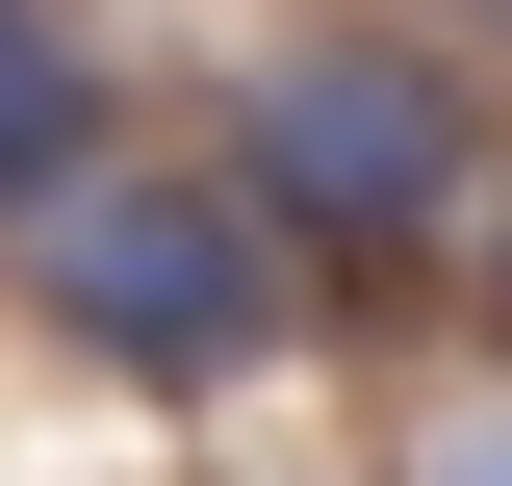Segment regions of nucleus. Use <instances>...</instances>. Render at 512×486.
<instances>
[{
    "mask_svg": "<svg viewBox=\"0 0 512 486\" xmlns=\"http://www.w3.org/2000/svg\"><path fill=\"white\" fill-rule=\"evenodd\" d=\"M461 180H487V103H461L436 52H384V26L282 52L256 77V154H231V205L282 256H410V231H461Z\"/></svg>",
    "mask_w": 512,
    "mask_h": 486,
    "instance_id": "obj_1",
    "label": "nucleus"
},
{
    "mask_svg": "<svg viewBox=\"0 0 512 486\" xmlns=\"http://www.w3.org/2000/svg\"><path fill=\"white\" fill-rule=\"evenodd\" d=\"M26 282H52V333H77V359H128V384H231V359H282V231H256L231 180H154V154H103V180L26 231Z\"/></svg>",
    "mask_w": 512,
    "mask_h": 486,
    "instance_id": "obj_2",
    "label": "nucleus"
},
{
    "mask_svg": "<svg viewBox=\"0 0 512 486\" xmlns=\"http://www.w3.org/2000/svg\"><path fill=\"white\" fill-rule=\"evenodd\" d=\"M77 128H103V77H77V26H52V0H0V205H26V231H52V205L103 180Z\"/></svg>",
    "mask_w": 512,
    "mask_h": 486,
    "instance_id": "obj_3",
    "label": "nucleus"
},
{
    "mask_svg": "<svg viewBox=\"0 0 512 486\" xmlns=\"http://www.w3.org/2000/svg\"><path fill=\"white\" fill-rule=\"evenodd\" d=\"M436 486H512V410H461V435H436Z\"/></svg>",
    "mask_w": 512,
    "mask_h": 486,
    "instance_id": "obj_4",
    "label": "nucleus"
},
{
    "mask_svg": "<svg viewBox=\"0 0 512 486\" xmlns=\"http://www.w3.org/2000/svg\"><path fill=\"white\" fill-rule=\"evenodd\" d=\"M487 307H512V231H487Z\"/></svg>",
    "mask_w": 512,
    "mask_h": 486,
    "instance_id": "obj_5",
    "label": "nucleus"
},
{
    "mask_svg": "<svg viewBox=\"0 0 512 486\" xmlns=\"http://www.w3.org/2000/svg\"><path fill=\"white\" fill-rule=\"evenodd\" d=\"M487 26H512V0H487Z\"/></svg>",
    "mask_w": 512,
    "mask_h": 486,
    "instance_id": "obj_6",
    "label": "nucleus"
}]
</instances>
